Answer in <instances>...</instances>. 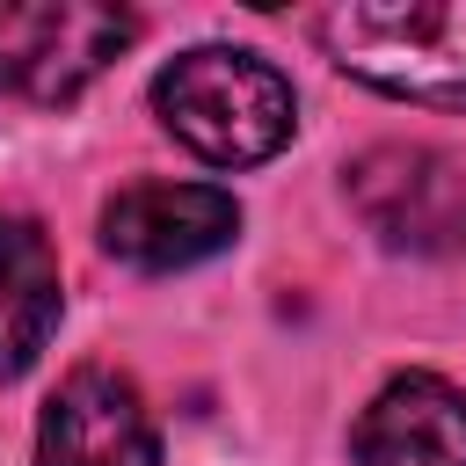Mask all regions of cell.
Here are the masks:
<instances>
[{"instance_id":"6da1fadb","label":"cell","mask_w":466,"mask_h":466,"mask_svg":"<svg viewBox=\"0 0 466 466\" xmlns=\"http://www.w3.org/2000/svg\"><path fill=\"white\" fill-rule=\"evenodd\" d=\"M153 109L160 124L211 167H255L269 160L291 124H299V102H291V80L255 58V51H226V44H197L182 51L175 66H160L153 80Z\"/></svg>"},{"instance_id":"7a4b0ae2","label":"cell","mask_w":466,"mask_h":466,"mask_svg":"<svg viewBox=\"0 0 466 466\" xmlns=\"http://www.w3.org/2000/svg\"><path fill=\"white\" fill-rule=\"evenodd\" d=\"M320 36L335 66L371 80L379 95L466 109V0H408V7L350 0L320 22Z\"/></svg>"},{"instance_id":"3957f363","label":"cell","mask_w":466,"mask_h":466,"mask_svg":"<svg viewBox=\"0 0 466 466\" xmlns=\"http://www.w3.org/2000/svg\"><path fill=\"white\" fill-rule=\"evenodd\" d=\"M131 29L138 22L124 7H102V0L0 7V95H15L29 109H58L131 44Z\"/></svg>"},{"instance_id":"277c9868","label":"cell","mask_w":466,"mask_h":466,"mask_svg":"<svg viewBox=\"0 0 466 466\" xmlns=\"http://www.w3.org/2000/svg\"><path fill=\"white\" fill-rule=\"evenodd\" d=\"M357 218L400 255H451L466 248V160L437 146H371L342 175Z\"/></svg>"},{"instance_id":"5b68a950","label":"cell","mask_w":466,"mask_h":466,"mask_svg":"<svg viewBox=\"0 0 466 466\" xmlns=\"http://www.w3.org/2000/svg\"><path fill=\"white\" fill-rule=\"evenodd\" d=\"M240 233V204L211 182H131L102 211V248L131 269H189Z\"/></svg>"},{"instance_id":"8992f818","label":"cell","mask_w":466,"mask_h":466,"mask_svg":"<svg viewBox=\"0 0 466 466\" xmlns=\"http://www.w3.org/2000/svg\"><path fill=\"white\" fill-rule=\"evenodd\" d=\"M36 466H160L153 415L131 379L87 364L73 371L36 422Z\"/></svg>"},{"instance_id":"52a82bcc","label":"cell","mask_w":466,"mask_h":466,"mask_svg":"<svg viewBox=\"0 0 466 466\" xmlns=\"http://www.w3.org/2000/svg\"><path fill=\"white\" fill-rule=\"evenodd\" d=\"M357 466H466V393L437 371H400L350 430Z\"/></svg>"},{"instance_id":"ba28073f","label":"cell","mask_w":466,"mask_h":466,"mask_svg":"<svg viewBox=\"0 0 466 466\" xmlns=\"http://www.w3.org/2000/svg\"><path fill=\"white\" fill-rule=\"evenodd\" d=\"M58 328V255L36 218H0V379L29 371Z\"/></svg>"}]
</instances>
